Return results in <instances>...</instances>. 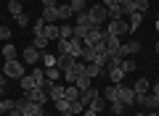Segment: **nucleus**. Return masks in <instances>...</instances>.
<instances>
[{"instance_id":"obj_1","label":"nucleus","mask_w":159,"mask_h":116,"mask_svg":"<svg viewBox=\"0 0 159 116\" xmlns=\"http://www.w3.org/2000/svg\"><path fill=\"white\" fill-rule=\"evenodd\" d=\"M13 105L21 111V116H45V114H43V105H40V103H32V100H27V98L13 100Z\"/></svg>"},{"instance_id":"obj_2","label":"nucleus","mask_w":159,"mask_h":116,"mask_svg":"<svg viewBox=\"0 0 159 116\" xmlns=\"http://www.w3.org/2000/svg\"><path fill=\"white\" fill-rule=\"evenodd\" d=\"M88 16H90V21H93V29H101V24L109 19V11H106L103 3H98V6H90V8H88Z\"/></svg>"},{"instance_id":"obj_3","label":"nucleus","mask_w":159,"mask_h":116,"mask_svg":"<svg viewBox=\"0 0 159 116\" xmlns=\"http://www.w3.org/2000/svg\"><path fill=\"white\" fill-rule=\"evenodd\" d=\"M106 32H109V34H114V37H125V34H130V27H127L125 19H109Z\"/></svg>"},{"instance_id":"obj_4","label":"nucleus","mask_w":159,"mask_h":116,"mask_svg":"<svg viewBox=\"0 0 159 116\" xmlns=\"http://www.w3.org/2000/svg\"><path fill=\"white\" fill-rule=\"evenodd\" d=\"M3 74H6V77H11V79H21L24 74V61H16V58H13V61H6V66H3Z\"/></svg>"},{"instance_id":"obj_5","label":"nucleus","mask_w":159,"mask_h":116,"mask_svg":"<svg viewBox=\"0 0 159 116\" xmlns=\"http://www.w3.org/2000/svg\"><path fill=\"white\" fill-rule=\"evenodd\" d=\"M135 103H141L146 111H157L159 108V95L146 92V95H135Z\"/></svg>"},{"instance_id":"obj_6","label":"nucleus","mask_w":159,"mask_h":116,"mask_svg":"<svg viewBox=\"0 0 159 116\" xmlns=\"http://www.w3.org/2000/svg\"><path fill=\"white\" fill-rule=\"evenodd\" d=\"M24 98L32 100V103H40V105H45V100H51V98H48V92H45V90H40V87L24 90Z\"/></svg>"},{"instance_id":"obj_7","label":"nucleus","mask_w":159,"mask_h":116,"mask_svg":"<svg viewBox=\"0 0 159 116\" xmlns=\"http://www.w3.org/2000/svg\"><path fill=\"white\" fill-rule=\"evenodd\" d=\"M135 53H141V42L138 40H127V42H122L119 45V55H135Z\"/></svg>"},{"instance_id":"obj_8","label":"nucleus","mask_w":159,"mask_h":116,"mask_svg":"<svg viewBox=\"0 0 159 116\" xmlns=\"http://www.w3.org/2000/svg\"><path fill=\"white\" fill-rule=\"evenodd\" d=\"M21 58H24V63H29V66H37V61H40V50L29 45V48H24Z\"/></svg>"},{"instance_id":"obj_9","label":"nucleus","mask_w":159,"mask_h":116,"mask_svg":"<svg viewBox=\"0 0 159 116\" xmlns=\"http://www.w3.org/2000/svg\"><path fill=\"white\" fill-rule=\"evenodd\" d=\"M119 100H122L125 105L135 103V90H133V87H125V84H119Z\"/></svg>"},{"instance_id":"obj_10","label":"nucleus","mask_w":159,"mask_h":116,"mask_svg":"<svg viewBox=\"0 0 159 116\" xmlns=\"http://www.w3.org/2000/svg\"><path fill=\"white\" fill-rule=\"evenodd\" d=\"M82 48H85V45L80 42L77 37H72V40L66 42V53H69V55H74V58H80V55H82Z\"/></svg>"},{"instance_id":"obj_11","label":"nucleus","mask_w":159,"mask_h":116,"mask_svg":"<svg viewBox=\"0 0 159 116\" xmlns=\"http://www.w3.org/2000/svg\"><path fill=\"white\" fill-rule=\"evenodd\" d=\"M43 21H45V24H56V21H58V6L43 8Z\"/></svg>"},{"instance_id":"obj_12","label":"nucleus","mask_w":159,"mask_h":116,"mask_svg":"<svg viewBox=\"0 0 159 116\" xmlns=\"http://www.w3.org/2000/svg\"><path fill=\"white\" fill-rule=\"evenodd\" d=\"M77 61H80V58H74V55H69V53H61V55H58V69L66 71V69H72Z\"/></svg>"},{"instance_id":"obj_13","label":"nucleus","mask_w":159,"mask_h":116,"mask_svg":"<svg viewBox=\"0 0 159 116\" xmlns=\"http://www.w3.org/2000/svg\"><path fill=\"white\" fill-rule=\"evenodd\" d=\"M98 95H101V92H98L96 87H88V90H82V92H80V103L88 108V103H90V100H96Z\"/></svg>"},{"instance_id":"obj_14","label":"nucleus","mask_w":159,"mask_h":116,"mask_svg":"<svg viewBox=\"0 0 159 116\" xmlns=\"http://www.w3.org/2000/svg\"><path fill=\"white\" fill-rule=\"evenodd\" d=\"M40 61H43V66H45V69H51V66H58V55L43 50V53H40Z\"/></svg>"},{"instance_id":"obj_15","label":"nucleus","mask_w":159,"mask_h":116,"mask_svg":"<svg viewBox=\"0 0 159 116\" xmlns=\"http://www.w3.org/2000/svg\"><path fill=\"white\" fill-rule=\"evenodd\" d=\"M64 90H66V87H64L61 82H56V84H51V90H48V98H51L53 103H56V100H61V98H64Z\"/></svg>"},{"instance_id":"obj_16","label":"nucleus","mask_w":159,"mask_h":116,"mask_svg":"<svg viewBox=\"0 0 159 116\" xmlns=\"http://www.w3.org/2000/svg\"><path fill=\"white\" fill-rule=\"evenodd\" d=\"M56 108H58V116H72V100H66V98L56 100Z\"/></svg>"},{"instance_id":"obj_17","label":"nucleus","mask_w":159,"mask_h":116,"mask_svg":"<svg viewBox=\"0 0 159 116\" xmlns=\"http://www.w3.org/2000/svg\"><path fill=\"white\" fill-rule=\"evenodd\" d=\"M109 79H111V84H122V77H125V71H122V69L119 66H109Z\"/></svg>"},{"instance_id":"obj_18","label":"nucleus","mask_w":159,"mask_h":116,"mask_svg":"<svg viewBox=\"0 0 159 116\" xmlns=\"http://www.w3.org/2000/svg\"><path fill=\"white\" fill-rule=\"evenodd\" d=\"M103 100H109V103L119 100V84H109V87L103 90Z\"/></svg>"},{"instance_id":"obj_19","label":"nucleus","mask_w":159,"mask_h":116,"mask_svg":"<svg viewBox=\"0 0 159 116\" xmlns=\"http://www.w3.org/2000/svg\"><path fill=\"white\" fill-rule=\"evenodd\" d=\"M48 42H51V40H48V37H45L43 32H34V42H32V48H37L40 53H43V50L48 48Z\"/></svg>"},{"instance_id":"obj_20","label":"nucleus","mask_w":159,"mask_h":116,"mask_svg":"<svg viewBox=\"0 0 159 116\" xmlns=\"http://www.w3.org/2000/svg\"><path fill=\"white\" fill-rule=\"evenodd\" d=\"M43 34H45L48 40H58V37H61V27H56V24H45Z\"/></svg>"},{"instance_id":"obj_21","label":"nucleus","mask_w":159,"mask_h":116,"mask_svg":"<svg viewBox=\"0 0 159 116\" xmlns=\"http://www.w3.org/2000/svg\"><path fill=\"white\" fill-rule=\"evenodd\" d=\"M64 98L72 100V103H74V100H80V87H77V84H66V90H64Z\"/></svg>"},{"instance_id":"obj_22","label":"nucleus","mask_w":159,"mask_h":116,"mask_svg":"<svg viewBox=\"0 0 159 116\" xmlns=\"http://www.w3.org/2000/svg\"><path fill=\"white\" fill-rule=\"evenodd\" d=\"M143 24V13H133L130 16V21H127V27H130V34L133 32H138V27Z\"/></svg>"},{"instance_id":"obj_23","label":"nucleus","mask_w":159,"mask_h":116,"mask_svg":"<svg viewBox=\"0 0 159 116\" xmlns=\"http://www.w3.org/2000/svg\"><path fill=\"white\" fill-rule=\"evenodd\" d=\"M85 74H88L90 79H96V77H101V74H103V66H98V63H88V66H85Z\"/></svg>"},{"instance_id":"obj_24","label":"nucleus","mask_w":159,"mask_h":116,"mask_svg":"<svg viewBox=\"0 0 159 116\" xmlns=\"http://www.w3.org/2000/svg\"><path fill=\"white\" fill-rule=\"evenodd\" d=\"M74 19H77V24H80V27H88V29H93V21H90V16H88V11H82V13H74Z\"/></svg>"},{"instance_id":"obj_25","label":"nucleus","mask_w":159,"mask_h":116,"mask_svg":"<svg viewBox=\"0 0 159 116\" xmlns=\"http://www.w3.org/2000/svg\"><path fill=\"white\" fill-rule=\"evenodd\" d=\"M88 108H93V111H96L98 116H101L103 111H106V103H103V100H101V95H98L96 100H90V103H88Z\"/></svg>"},{"instance_id":"obj_26","label":"nucleus","mask_w":159,"mask_h":116,"mask_svg":"<svg viewBox=\"0 0 159 116\" xmlns=\"http://www.w3.org/2000/svg\"><path fill=\"white\" fill-rule=\"evenodd\" d=\"M45 77L51 79V82H58V79L64 77V71H61L58 66H51V69H45Z\"/></svg>"},{"instance_id":"obj_27","label":"nucleus","mask_w":159,"mask_h":116,"mask_svg":"<svg viewBox=\"0 0 159 116\" xmlns=\"http://www.w3.org/2000/svg\"><path fill=\"white\" fill-rule=\"evenodd\" d=\"M19 84H21V92H24V90H32V87H37V84H34V79H32V74H24V77L19 79Z\"/></svg>"},{"instance_id":"obj_28","label":"nucleus","mask_w":159,"mask_h":116,"mask_svg":"<svg viewBox=\"0 0 159 116\" xmlns=\"http://www.w3.org/2000/svg\"><path fill=\"white\" fill-rule=\"evenodd\" d=\"M74 16V11H72V6H58V21H64V19H72Z\"/></svg>"},{"instance_id":"obj_29","label":"nucleus","mask_w":159,"mask_h":116,"mask_svg":"<svg viewBox=\"0 0 159 116\" xmlns=\"http://www.w3.org/2000/svg\"><path fill=\"white\" fill-rule=\"evenodd\" d=\"M133 90H135V95H146L148 92V79H138V82L133 84Z\"/></svg>"},{"instance_id":"obj_30","label":"nucleus","mask_w":159,"mask_h":116,"mask_svg":"<svg viewBox=\"0 0 159 116\" xmlns=\"http://www.w3.org/2000/svg\"><path fill=\"white\" fill-rule=\"evenodd\" d=\"M74 84H77V87H80V92H82V90H88V87H90V77H88V74H80V77L74 79Z\"/></svg>"},{"instance_id":"obj_31","label":"nucleus","mask_w":159,"mask_h":116,"mask_svg":"<svg viewBox=\"0 0 159 116\" xmlns=\"http://www.w3.org/2000/svg\"><path fill=\"white\" fill-rule=\"evenodd\" d=\"M8 11H11V16H19V13H24V6L19 0H8Z\"/></svg>"},{"instance_id":"obj_32","label":"nucleus","mask_w":159,"mask_h":116,"mask_svg":"<svg viewBox=\"0 0 159 116\" xmlns=\"http://www.w3.org/2000/svg\"><path fill=\"white\" fill-rule=\"evenodd\" d=\"M3 55H6V61H13V58H16V45H3Z\"/></svg>"},{"instance_id":"obj_33","label":"nucleus","mask_w":159,"mask_h":116,"mask_svg":"<svg viewBox=\"0 0 159 116\" xmlns=\"http://www.w3.org/2000/svg\"><path fill=\"white\" fill-rule=\"evenodd\" d=\"M88 32H90V29H88V27H80V24H74V34H72V37H77L80 42H82V40L88 37Z\"/></svg>"},{"instance_id":"obj_34","label":"nucleus","mask_w":159,"mask_h":116,"mask_svg":"<svg viewBox=\"0 0 159 116\" xmlns=\"http://www.w3.org/2000/svg\"><path fill=\"white\" fill-rule=\"evenodd\" d=\"M119 69H122L125 74L135 71V61H133V58H122V63H119Z\"/></svg>"},{"instance_id":"obj_35","label":"nucleus","mask_w":159,"mask_h":116,"mask_svg":"<svg viewBox=\"0 0 159 116\" xmlns=\"http://www.w3.org/2000/svg\"><path fill=\"white\" fill-rule=\"evenodd\" d=\"M133 13H138L135 6H133V0H125L122 3V16H133Z\"/></svg>"},{"instance_id":"obj_36","label":"nucleus","mask_w":159,"mask_h":116,"mask_svg":"<svg viewBox=\"0 0 159 116\" xmlns=\"http://www.w3.org/2000/svg\"><path fill=\"white\" fill-rule=\"evenodd\" d=\"M109 108H111V114H117V116H119V114H122V111L127 108V105L122 103V100H114V103H109Z\"/></svg>"},{"instance_id":"obj_37","label":"nucleus","mask_w":159,"mask_h":116,"mask_svg":"<svg viewBox=\"0 0 159 116\" xmlns=\"http://www.w3.org/2000/svg\"><path fill=\"white\" fill-rule=\"evenodd\" d=\"M69 6H72L74 13H82L85 11V0H69Z\"/></svg>"},{"instance_id":"obj_38","label":"nucleus","mask_w":159,"mask_h":116,"mask_svg":"<svg viewBox=\"0 0 159 116\" xmlns=\"http://www.w3.org/2000/svg\"><path fill=\"white\" fill-rule=\"evenodd\" d=\"M133 6H135L138 13H146L148 11V0H133Z\"/></svg>"},{"instance_id":"obj_39","label":"nucleus","mask_w":159,"mask_h":116,"mask_svg":"<svg viewBox=\"0 0 159 116\" xmlns=\"http://www.w3.org/2000/svg\"><path fill=\"white\" fill-rule=\"evenodd\" d=\"M82 111H85V105L80 103V100H74L72 103V116H82Z\"/></svg>"},{"instance_id":"obj_40","label":"nucleus","mask_w":159,"mask_h":116,"mask_svg":"<svg viewBox=\"0 0 159 116\" xmlns=\"http://www.w3.org/2000/svg\"><path fill=\"white\" fill-rule=\"evenodd\" d=\"M72 34H74V27H61V37L58 40H72Z\"/></svg>"},{"instance_id":"obj_41","label":"nucleus","mask_w":159,"mask_h":116,"mask_svg":"<svg viewBox=\"0 0 159 116\" xmlns=\"http://www.w3.org/2000/svg\"><path fill=\"white\" fill-rule=\"evenodd\" d=\"M13 19H16V24H19V27H29V19L24 16V13H19V16H13Z\"/></svg>"},{"instance_id":"obj_42","label":"nucleus","mask_w":159,"mask_h":116,"mask_svg":"<svg viewBox=\"0 0 159 116\" xmlns=\"http://www.w3.org/2000/svg\"><path fill=\"white\" fill-rule=\"evenodd\" d=\"M43 29H45V21H43V16H40V19H37V24L32 27V32H43Z\"/></svg>"},{"instance_id":"obj_43","label":"nucleus","mask_w":159,"mask_h":116,"mask_svg":"<svg viewBox=\"0 0 159 116\" xmlns=\"http://www.w3.org/2000/svg\"><path fill=\"white\" fill-rule=\"evenodd\" d=\"M6 37H11V29H8V27H0V40H6Z\"/></svg>"},{"instance_id":"obj_44","label":"nucleus","mask_w":159,"mask_h":116,"mask_svg":"<svg viewBox=\"0 0 159 116\" xmlns=\"http://www.w3.org/2000/svg\"><path fill=\"white\" fill-rule=\"evenodd\" d=\"M3 92H6V74L0 71V95H3Z\"/></svg>"},{"instance_id":"obj_45","label":"nucleus","mask_w":159,"mask_h":116,"mask_svg":"<svg viewBox=\"0 0 159 116\" xmlns=\"http://www.w3.org/2000/svg\"><path fill=\"white\" fill-rule=\"evenodd\" d=\"M82 116H98V114H96L93 108H85V111H82Z\"/></svg>"},{"instance_id":"obj_46","label":"nucleus","mask_w":159,"mask_h":116,"mask_svg":"<svg viewBox=\"0 0 159 116\" xmlns=\"http://www.w3.org/2000/svg\"><path fill=\"white\" fill-rule=\"evenodd\" d=\"M48 6H56V0H43V8H48Z\"/></svg>"},{"instance_id":"obj_47","label":"nucleus","mask_w":159,"mask_h":116,"mask_svg":"<svg viewBox=\"0 0 159 116\" xmlns=\"http://www.w3.org/2000/svg\"><path fill=\"white\" fill-rule=\"evenodd\" d=\"M151 92H154V95H159V82L154 84V90H151Z\"/></svg>"},{"instance_id":"obj_48","label":"nucleus","mask_w":159,"mask_h":116,"mask_svg":"<svg viewBox=\"0 0 159 116\" xmlns=\"http://www.w3.org/2000/svg\"><path fill=\"white\" fill-rule=\"evenodd\" d=\"M146 116H159V111H148V114Z\"/></svg>"},{"instance_id":"obj_49","label":"nucleus","mask_w":159,"mask_h":116,"mask_svg":"<svg viewBox=\"0 0 159 116\" xmlns=\"http://www.w3.org/2000/svg\"><path fill=\"white\" fill-rule=\"evenodd\" d=\"M114 3H117V6H122V3H125V0H114Z\"/></svg>"},{"instance_id":"obj_50","label":"nucleus","mask_w":159,"mask_h":116,"mask_svg":"<svg viewBox=\"0 0 159 116\" xmlns=\"http://www.w3.org/2000/svg\"><path fill=\"white\" fill-rule=\"evenodd\" d=\"M135 116H146V114H135Z\"/></svg>"},{"instance_id":"obj_51","label":"nucleus","mask_w":159,"mask_h":116,"mask_svg":"<svg viewBox=\"0 0 159 116\" xmlns=\"http://www.w3.org/2000/svg\"><path fill=\"white\" fill-rule=\"evenodd\" d=\"M157 53H159V42H157Z\"/></svg>"},{"instance_id":"obj_52","label":"nucleus","mask_w":159,"mask_h":116,"mask_svg":"<svg viewBox=\"0 0 159 116\" xmlns=\"http://www.w3.org/2000/svg\"><path fill=\"white\" fill-rule=\"evenodd\" d=\"M157 3H159V0H157Z\"/></svg>"},{"instance_id":"obj_53","label":"nucleus","mask_w":159,"mask_h":116,"mask_svg":"<svg viewBox=\"0 0 159 116\" xmlns=\"http://www.w3.org/2000/svg\"><path fill=\"white\" fill-rule=\"evenodd\" d=\"M157 111H159V108H157Z\"/></svg>"}]
</instances>
